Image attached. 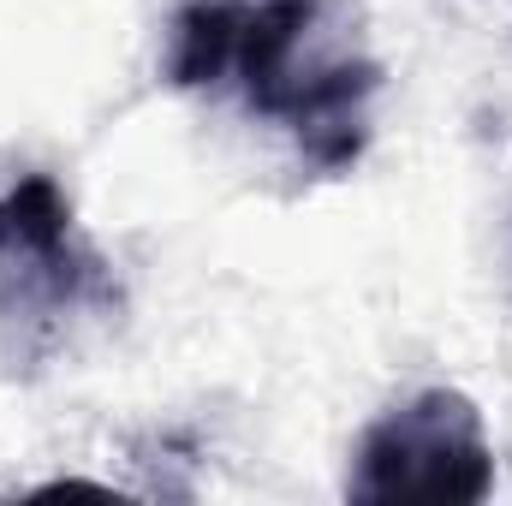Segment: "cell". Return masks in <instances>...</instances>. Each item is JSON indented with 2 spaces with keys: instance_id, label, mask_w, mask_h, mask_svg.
I'll return each instance as SVG.
<instances>
[{
  "instance_id": "7a4b0ae2",
  "label": "cell",
  "mask_w": 512,
  "mask_h": 506,
  "mask_svg": "<svg viewBox=\"0 0 512 506\" xmlns=\"http://www.w3.org/2000/svg\"><path fill=\"white\" fill-rule=\"evenodd\" d=\"M120 310L114 262L96 251L54 173L0 185V328L12 352H48L66 328Z\"/></svg>"
},
{
  "instance_id": "277c9868",
  "label": "cell",
  "mask_w": 512,
  "mask_h": 506,
  "mask_svg": "<svg viewBox=\"0 0 512 506\" xmlns=\"http://www.w3.org/2000/svg\"><path fill=\"white\" fill-rule=\"evenodd\" d=\"M239 42V0H185L167 24V78L179 90L227 84Z\"/></svg>"
},
{
  "instance_id": "6da1fadb",
  "label": "cell",
  "mask_w": 512,
  "mask_h": 506,
  "mask_svg": "<svg viewBox=\"0 0 512 506\" xmlns=\"http://www.w3.org/2000/svg\"><path fill=\"white\" fill-rule=\"evenodd\" d=\"M328 6L334 0H239L227 84L245 90L251 114L292 131L310 167L346 173L370 143L382 66L328 48Z\"/></svg>"
},
{
  "instance_id": "3957f363",
  "label": "cell",
  "mask_w": 512,
  "mask_h": 506,
  "mask_svg": "<svg viewBox=\"0 0 512 506\" xmlns=\"http://www.w3.org/2000/svg\"><path fill=\"white\" fill-rule=\"evenodd\" d=\"M495 489V447L483 411L459 387H423L405 405L382 411L364 441L346 495L352 501H447L471 506Z\"/></svg>"
}]
</instances>
